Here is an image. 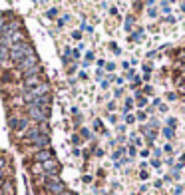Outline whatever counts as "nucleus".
I'll return each instance as SVG.
<instances>
[{
  "label": "nucleus",
  "mask_w": 185,
  "mask_h": 195,
  "mask_svg": "<svg viewBox=\"0 0 185 195\" xmlns=\"http://www.w3.org/2000/svg\"><path fill=\"white\" fill-rule=\"evenodd\" d=\"M28 106H34V108H42V110H48L50 108V96H40V98H34Z\"/></svg>",
  "instance_id": "423d86ee"
},
{
  "label": "nucleus",
  "mask_w": 185,
  "mask_h": 195,
  "mask_svg": "<svg viewBox=\"0 0 185 195\" xmlns=\"http://www.w3.org/2000/svg\"><path fill=\"white\" fill-rule=\"evenodd\" d=\"M2 193L4 195H14V185H12V181H2Z\"/></svg>",
  "instance_id": "6e6552de"
},
{
  "label": "nucleus",
  "mask_w": 185,
  "mask_h": 195,
  "mask_svg": "<svg viewBox=\"0 0 185 195\" xmlns=\"http://www.w3.org/2000/svg\"><path fill=\"white\" fill-rule=\"evenodd\" d=\"M0 183H2V171H0Z\"/></svg>",
  "instance_id": "2eb2a0df"
},
{
  "label": "nucleus",
  "mask_w": 185,
  "mask_h": 195,
  "mask_svg": "<svg viewBox=\"0 0 185 195\" xmlns=\"http://www.w3.org/2000/svg\"><path fill=\"white\" fill-rule=\"evenodd\" d=\"M6 58H10V50L6 46H0V62H4Z\"/></svg>",
  "instance_id": "9d476101"
},
{
  "label": "nucleus",
  "mask_w": 185,
  "mask_h": 195,
  "mask_svg": "<svg viewBox=\"0 0 185 195\" xmlns=\"http://www.w3.org/2000/svg\"><path fill=\"white\" fill-rule=\"evenodd\" d=\"M30 171H32V175H38V177H40V175H46V173H44L42 163H34L32 167H30Z\"/></svg>",
  "instance_id": "1a4fd4ad"
},
{
  "label": "nucleus",
  "mask_w": 185,
  "mask_h": 195,
  "mask_svg": "<svg viewBox=\"0 0 185 195\" xmlns=\"http://www.w3.org/2000/svg\"><path fill=\"white\" fill-rule=\"evenodd\" d=\"M34 66H38V58H36V54H32V56L24 58L22 62H18V72H28V70H32Z\"/></svg>",
  "instance_id": "7ed1b4c3"
},
{
  "label": "nucleus",
  "mask_w": 185,
  "mask_h": 195,
  "mask_svg": "<svg viewBox=\"0 0 185 195\" xmlns=\"http://www.w3.org/2000/svg\"><path fill=\"white\" fill-rule=\"evenodd\" d=\"M20 120H22V115H18V114H10V117H8V124H10L12 129H18V127H20Z\"/></svg>",
  "instance_id": "0eeeda50"
},
{
  "label": "nucleus",
  "mask_w": 185,
  "mask_h": 195,
  "mask_svg": "<svg viewBox=\"0 0 185 195\" xmlns=\"http://www.w3.org/2000/svg\"><path fill=\"white\" fill-rule=\"evenodd\" d=\"M54 155H52V151L50 147L48 149H40V151H34V163H44V161L52 159Z\"/></svg>",
  "instance_id": "39448f33"
},
{
  "label": "nucleus",
  "mask_w": 185,
  "mask_h": 195,
  "mask_svg": "<svg viewBox=\"0 0 185 195\" xmlns=\"http://www.w3.org/2000/svg\"><path fill=\"white\" fill-rule=\"evenodd\" d=\"M28 117L34 120L36 124H44L48 122V110H42V108H34V106H28Z\"/></svg>",
  "instance_id": "f03ea898"
},
{
  "label": "nucleus",
  "mask_w": 185,
  "mask_h": 195,
  "mask_svg": "<svg viewBox=\"0 0 185 195\" xmlns=\"http://www.w3.org/2000/svg\"><path fill=\"white\" fill-rule=\"evenodd\" d=\"M42 167H44V173H46V175H58V171H60V163H58L54 157L48 159V161H44Z\"/></svg>",
  "instance_id": "20e7f679"
},
{
  "label": "nucleus",
  "mask_w": 185,
  "mask_h": 195,
  "mask_svg": "<svg viewBox=\"0 0 185 195\" xmlns=\"http://www.w3.org/2000/svg\"><path fill=\"white\" fill-rule=\"evenodd\" d=\"M4 30H6V22L0 18V32H4Z\"/></svg>",
  "instance_id": "f8f14e48"
},
{
  "label": "nucleus",
  "mask_w": 185,
  "mask_h": 195,
  "mask_svg": "<svg viewBox=\"0 0 185 195\" xmlns=\"http://www.w3.org/2000/svg\"><path fill=\"white\" fill-rule=\"evenodd\" d=\"M0 195H4V193H2V183H0Z\"/></svg>",
  "instance_id": "4468645a"
},
{
  "label": "nucleus",
  "mask_w": 185,
  "mask_h": 195,
  "mask_svg": "<svg viewBox=\"0 0 185 195\" xmlns=\"http://www.w3.org/2000/svg\"><path fill=\"white\" fill-rule=\"evenodd\" d=\"M34 50L30 44H26V42H22V44H14V46L10 48V60L14 62V64H18V62H22L24 58L32 56Z\"/></svg>",
  "instance_id": "f257e3e1"
},
{
  "label": "nucleus",
  "mask_w": 185,
  "mask_h": 195,
  "mask_svg": "<svg viewBox=\"0 0 185 195\" xmlns=\"http://www.w3.org/2000/svg\"><path fill=\"white\" fill-rule=\"evenodd\" d=\"M4 165H6V157H4V155H0V171L4 169Z\"/></svg>",
  "instance_id": "9b49d317"
},
{
  "label": "nucleus",
  "mask_w": 185,
  "mask_h": 195,
  "mask_svg": "<svg viewBox=\"0 0 185 195\" xmlns=\"http://www.w3.org/2000/svg\"><path fill=\"white\" fill-rule=\"evenodd\" d=\"M60 195H74V193H70V191H62Z\"/></svg>",
  "instance_id": "ddd939ff"
}]
</instances>
